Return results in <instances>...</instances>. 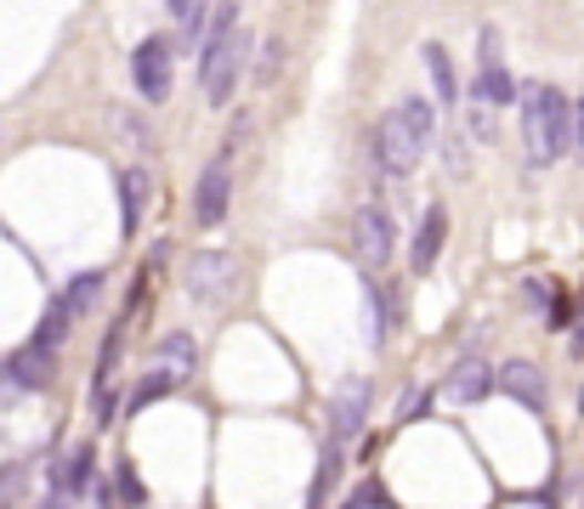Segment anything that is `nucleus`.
<instances>
[{
  "label": "nucleus",
  "instance_id": "15",
  "mask_svg": "<svg viewBox=\"0 0 584 509\" xmlns=\"http://www.w3.org/2000/svg\"><path fill=\"white\" fill-rule=\"evenodd\" d=\"M392 334V300H386V283H363V345H386Z\"/></svg>",
  "mask_w": 584,
  "mask_h": 509
},
{
  "label": "nucleus",
  "instance_id": "27",
  "mask_svg": "<svg viewBox=\"0 0 584 509\" xmlns=\"http://www.w3.org/2000/svg\"><path fill=\"white\" fill-rule=\"evenodd\" d=\"M477 69H500V29H482V58Z\"/></svg>",
  "mask_w": 584,
  "mask_h": 509
},
{
  "label": "nucleus",
  "instance_id": "12",
  "mask_svg": "<svg viewBox=\"0 0 584 509\" xmlns=\"http://www.w3.org/2000/svg\"><path fill=\"white\" fill-rule=\"evenodd\" d=\"M443 238H449V210H443V204H431V210L420 216L414 243H409V267H414V272H431L437 254H443Z\"/></svg>",
  "mask_w": 584,
  "mask_h": 509
},
{
  "label": "nucleus",
  "instance_id": "26",
  "mask_svg": "<svg viewBox=\"0 0 584 509\" xmlns=\"http://www.w3.org/2000/svg\"><path fill=\"white\" fill-rule=\"evenodd\" d=\"M443 147H449V170H454V176L471 170V142H465V136H449Z\"/></svg>",
  "mask_w": 584,
  "mask_h": 509
},
{
  "label": "nucleus",
  "instance_id": "16",
  "mask_svg": "<svg viewBox=\"0 0 584 509\" xmlns=\"http://www.w3.org/2000/svg\"><path fill=\"white\" fill-rule=\"evenodd\" d=\"M96 470V447H74L63 465H52V492H85Z\"/></svg>",
  "mask_w": 584,
  "mask_h": 509
},
{
  "label": "nucleus",
  "instance_id": "3",
  "mask_svg": "<svg viewBox=\"0 0 584 509\" xmlns=\"http://www.w3.org/2000/svg\"><path fill=\"white\" fill-rule=\"evenodd\" d=\"M245 58H250V34L238 29V0H222L211 12V34H205V58H199V91L205 102H222L238 91V74H245Z\"/></svg>",
  "mask_w": 584,
  "mask_h": 509
},
{
  "label": "nucleus",
  "instance_id": "2",
  "mask_svg": "<svg viewBox=\"0 0 584 509\" xmlns=\"http://www.w3.org/2000/svg\"><path fill=\"white\" fill-rule=\"evenodd\" d=\"M522 142H527L533 165H556L562 153H578V142H573V102L556 85H545V80L522 85Z\"/></svg>",
  "mask_w": 584,
  "mask_h": 509
},
{
  "label": "nucleus",
  "instance_id": "11",
  "mask_svg": "<svg viewBox=\"0 0 584 509\" xmlns=\"http://www.w3.org/2000/svg\"><path fill=\"white\" fill-rule=\"evenodd\" d=\"M7 374H12L18 391H45V385H52V374H58V351H45V345L29 340L23 351L7 356Z\"/></svg>",
  "mask_w": 584,
  "mask_h": 509
},
{
  "label": "nucleus",
  "instance_id": "29",
  "mask_svg": "<svg viewBox=\"0 0 584 509\" xmlns=\"http://www.w3.org/2000/svg\"><path fill=\"white\" fill-rule=\"evenodd\" d=\"M573 142H578V153H584V96L573 102Z\"/></svg>",
  "mask_w": 584,
  "mask_h": 509
},
{
  "label": "nucleus",
  "instance_id": "9",
  "mask_svg": "<svg viewBox=\"0 0 584 509\" xmlns=\"http://www.w3.org/2000/svg\"><path fill=\"white\" fill-rule=\"evenodd\" d=\"M489 391H500V368H489L482 356H460V363L449 368V380H443V396L454 402V407H465V402H482Z\"/></svg>",
  "mask_w": 584,
  "mask_h": 509
},
{
  "label": "nucleus",
  "instance_id": "25",
  "mask_svg": "<svg viewBox=\"0 0 584 509\" xmlns=\"http://www.w3.org/2000/svg\"><path fill=\"white\" fill-rule=\"evenodd\" d=\"M120 492H125V503H131V509L148 503V487L136 481V470H131V465H120Z\"/></svg>",
  "mask_w": 584,
  "mask_h": 509
},
{
  "label": "nucleus",
  "instance_id": "4",
  "mask_svg": "<svg viewBox=\"0 0 584 509\" xmlns=\"http://www.w3.org/2000/svg\"><path fill=\"white\" fill-rule=\"evenodd\" d=\"M182 289H187L193 305H222V300L238 289V261H233L227 249H199V254L187 261Z\"/></svg>",
  "mask_w": 584,
  "mask_h": 509
},
{
  "label": "nucleus",
  "instance_id": "20",
  "mask_svg": "<svg viewBox=\"0 0 584 509\" xmlns=\"http://www.w3.org/2000/svg\"><path fill=\"white\" fill-rule=\"evenodd\" d=\"M103 283H109L103 272H80V278H74L69 289H63V305L74 312V323H80V318L91 312V305H96V294H103Z\"/></svg>",
  "mask_w": 584,
  "mask_h": 509
},
{
  "label": "nucleus",
  "instance_id": "19",
  "mask_svg": "<svg viewBox=\"0 0 584 509\" xmlns=\"http://www.w3.org/2000/svg\"><path fill=\"white\" fill-rule=\"evenodd\" d=\"M165 7H171V18H176V29H182V40L187 45H199L205 34H211V0H165Z\"/></svg>",
  "mask_w": 584,
  "mask_h": 509
},
{
  "label": "nucleus",
  "instance_id": "5",
  "mask_svg": "<svg viewBox=\"0 0 584 509\" xmlns=\"http://www.w3.org/2000/svg\"><path fill=\"white\" fill-rule=\"evenodd\" d=\"M398 249V227H392V210L386 204H363V210L352 216V254L363 267H386Z\"/></svg>",
  "mask_w": 584,
  "mask_h": 509
},
{
  "label": "nucleus",
  "instance_id": "17",
  "mask_svg": "<svg viewBox=\"0 0 584 509\" xmlns=\"http://www.w3.org/2000/svg\"><path fill=\"white\" fill-rule=\"evenodd\" d=\"M426 74H431V91H437V108H454V102H460V80H454V58L443 45H426Z\"/></svg>",
  "mask_w": 584,
  "mask_h": 509
},
{
  "label": "nucleus",
  "instance_id": "22",
  "mask_svg": "<svg viewBox=\"0 0 584 509\" xmlns=\"http://www.w3.org/2000/svg\"><path fill=\"white\" fill-rule=\"evenodd\" d=\"M340 509H392V492H386V487L369 476V481H358V487H352V498L340 503Z\"/></svg>",
  "mask_w": 584,
  "mask_h": 509
},
{
  "label": "nucleus",
  "instance_id": "6",
  "mask_svg": "<svg viewBox=\"0 0 584 509\" xmlns=\"http://www.w3.org/2000/svg\"><path fill=\"white\" fill-rule=\"evenodd\" d=\"M171 40L165 34H148L136 51H131V80L142 91V102H165L171 96Z\"/></svg>",
  "mask_w": 584,
  "mask_h": 509
},
{
  "label": "nucleus",
  "instance_id": "7",
  "mask_svg": "<svg viewBox=\"0 0 584 509\" xmlns=\"http://www.w3.org/2000/svg\"><path fill=\"white\" fill-rule=\"evenodd\" d=\"M369 419V380L363 374H347L329 396V442H352Z\"/></svg>",
  "mask_w": 584,
  "mask_h": 509
},
{
  "label": "nucleus",
  "instance_id": "13",
  "mask_svg": "<svg viewBox=\"0 0 584 509\" xmlns=\"http://www.w3.org/2000/svg\"><path fill=\"white\" fill-rule=\"evenodd\" d=\"M500 391H505L511 402H522V407H533V414H540V407H545V368H540V363H522V356H516V363L500 368Z\"/></svg>",
  "mask_w": 584,
  "mask_h": 509
},
{
  "label": "nucleus",
  "instance_id": "23",
  "mask_svg": "<svg viewBox=\"0 0 584 509\" xmlns=\"http://www.w3.org/2000/svg\"><path fill=\"white\" fill-rule=\"evenodd\" d=\"M171 391H176V385H171L165 374H154V368H148V380H142V385L131 391V407H136V414H142V407H154V402H165Z\"/></svg>",
  "mask_w": 584,
  "mask_h": 509
},
{
  "label": "nucleus",
  "instance_id": "14",
  "mask_svg": "<svg viewBox=\"0 0 584 509\" xmlns=\"http://www.w3.org/2000/svg\"><path fill=\"white\" fill-rule=\"evenodd\" d=\"M148 193H154V181H148V170H142V165H131V170L120 176V232H125V238L142 232V210H148Z\"/></svg>",
  "mask_w": 584,
  "mask_h": 509
},
{
  "label": "nucleus",
  "instance_id": "18",
  "mask_svg": "<svg viewBox=\"0 0 584 509\" xmlns=\"http://www.w3.org/2000/svg\"><path fill=\"white\" fill-rule=\"evenodd\" d=\"M477 102L482 108H511V102H522V85L505 74V63L500 69H477Z\"/></svg>",
  "mask_w": 584,
  "mask_h": 509
},
{
  "label": "nucleus",
  "instance_id": "1",
  "mask_svg": "<svg viewBox=\"0 0 584 509\" xmlns=\"http://www.w3.org/2000/svg\"><path fill=\"white\" fill-rule=\"evenodd\" d=\"M431 142H437V102L414 91V96L392 102V108L380 114V125L369 136V153L386 176H409V170H420Z\"/></svg>",
  "mask_w": 584,
  "mask_h": 509
},
{
  "label": "nucleus",
  "instance_id": "30",
  "mask_svg": "<svg viewBox=\"0 0 584 509\" xmlns=\"http://www.w3.org/2000/svg\"><path fill=\"white\" fill-rule=\"evenodd\" d=\"M40 509H69V492H52V498H45Z\"/></svg>",
  "mask_w": 584,
  "mask_h": 509
},
{
  "label": "nucleus",
  "instance_id": "28",
  "mask_svg": "<svg viewBox=\"0 0 584 509\" xmlns=\"http://www.w3.org/2000/svg\"><path fill=\"white\" fill-rule=\"evenodd\" d=\"M522 300H527V305H545V278H527V283H522Z\"/></svg>",
  "mask_w": 584,
  "mask_h": 509
},
{
  "label": "nucleus",
  "instance_id": "21",
  "mask_svg": "<svg viewBox=\"0 0 584 509\" xmlns=\"http://www.w3.org/2000/svg\"><path fill=\"white\" fill-rule=\"evenodd\" d=\"M69 323H74V312H69L63 300H52V305H45V318H40V329H34V345L58 351V345L69 340Z\"/></svg>",
  "mask_w": 584,
  "mask_h": 509
},
{
  "label": "nucleus",
  "instance_id": "8",
  "mask_svg": "<svg viewBox=\"0 0 584 509\" xmlns=\"http://www.w3.org/2000/svg\"><path fill=\"white\" fill-rule=\"evenodd\" d=\"M227 204H233V170H227V159L216 153V159L205 165V176L193 181V221H199V227H222Z\"/></svg>",
  "mask_w": 584,
  "mask_h": 509
},
{
  "label": "nucleus",
  "instance_id": "10",
  "mask_svg": "<svg viewBox=\"0 0 584 509\" xmlns=\"http://www.w3.org/2000/svg\"><path fill=\"white\" fill-rule=\"evenodd\" d=\"M193 368H199V340H193L187 329H176V334H165L154 345V374H165L171 385H187Z\"/></svg>",
  "mask_w": 584,
  "mask_h": 509
},
{
  "label": "nucleus",
  "instance_id": "24",
  "mask_svg": "<svg viewBox=\"0 0 584 509\" xmlns=\"http://www.w3.org/2000/svg\"><path fill=\"white\" fill-rule=\"evenodd\" d=\"M278 63H284V40H267V45H262V69H256V80L273 85V80H278Z\"/></svg>",
  "mask_w": 584,
  "mask_h": 509
}]
</instances>
